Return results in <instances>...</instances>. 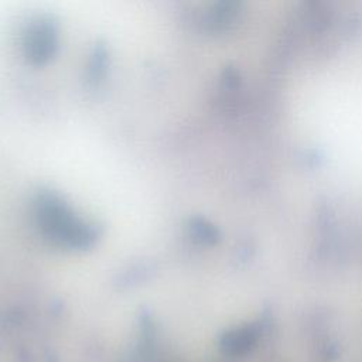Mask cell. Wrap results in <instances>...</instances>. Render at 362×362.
I'll return each mask as SVG.
<instances>
[{"label": "cell", "instance_id": "2", "mask_svg": "<svg viewBox=\"0 0 362 362\" xmlns=\"http://www.w3.org/2000/svg\"><path fill=\"white\" fill-rule=\"evenodd\" d=\"M55 47V30L49 21H40L27 37V54L41 62L52 55Z\"/></svg>", "mask_w": 362, "mask_h": 362}, {"label": "cell", "instance_id": "3", "mask_svg": "<svg viewBox=\"0 0 362 362\" xmlns=\"http://www.w3.org/2000/svg\"><path fill=\"white\" fill-rule=\"evenodd\" d=\"M257 335H259V331L255 327L240 328L223 337L222 348L226 354H230V355L243 354L249 351L250 346H253V344L257 339Z\"/></svg>", "mask_w": 362, "mask_h": 362}, {"label": "cell", "instance_id": "1", "mask_svg": "<svg viewBox=\"0 0 362 362\" xmlns=\"http://www.w3.org/2000/svg\"><path fill=\"white\" fill-rule=\"evenodd\" d=\"M38 206L40 221L51 238L76 247H86L93 242L95 229L75 218L58 197L44 195Z\"/></svg>", "mask_w": 362, "mask_h": 362}]
</instances>
